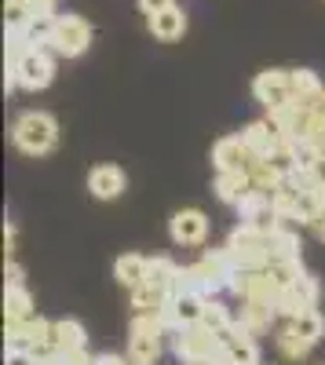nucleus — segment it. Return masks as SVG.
I'll return each instance as SVG.
<instances>
[{
  "label": "nucleus",
  "instance_id": "18",
  "mask_svg": "<svg viewBox=\"0 0 325 365\" xmlns=\"http://www.w3.org/2000/svg\"><path fill=\"white\" fill-rule=\"evenodd\" d=\"M150 34L158 41H180L187 34V11L175 4V8H168L161 15H150Z\"/></svg>",
  "mask_w": 325,
  "mask_h": 365
},
{
  "label": "nucleus",
  "instance_id": "12",
  "mask_svg": "<svg viewBox=\"0 0 325 365\" xmlns=\"http://www.w3.org/2000/svg\"><path fill=\"white\" fill-rule=\"evenodd\" d=\"M318 292H321L318 278L314 274H304L300 282H292L289 289L278 292V303H274L278 318H296L304 307H318Z\"/></svg>",
  "mask_w": 325,
  "mask_h": 365
},
{
  "label": "nucleus",
  "instance_id": "23",
  "mask_svg": "<svg viewBox=\"0 0 325 365\" xmlns=\"http://www.w3.org/2000/svg\"><path fill=\"white\" fill-rule=\"evenodd\" d=\"M274 344H278V351H282V358H289V361H304L307 354H311V344L300 336L292 325H285V329H278V336H274Z\"/></svg>",
  "mask_w": 325,
  "mask_h": 365
},
{
  "label": "nucleus",
  "instance_id": "9",
  "mask_svg": "<svg viewBox=\"0 0 325 365\" xmlns=\"http://www.w3.org/2000/svg\"><path fill=\"white\" fill-rule=\"evenodd\" d=\"M48 336H51V322H44L41 314L26 318V322H8V325H4V344H8V351H29L33 358H37V351L48 344Z\"/></svg>",
  "mask_w": 325,
  "mask_h": 365
},
{
  "label": "nucleus",
  "instance_id": "33",
  "mask_svg": "<svg viewBox=\"0 0 325 365\" xmlns=\"http://www.w3.org/2000/svg\"><path fill=\"white\" fill-rule=\"evenodd\" d=\"M26 4L33 8L37 15H41V11H55V4H58V0H26Z\"/></svg>",
  "mask_w": 325,
  "mask_h": 365
},
{
  "label": "nucleus",
  "instance_id": "30",
  "mask_svg": "<svg viewBox=\"0 0 325 365\" xmlns=\"http://www.w3.org/2000/svg\"><path fill=\"white\" fill-rule=\"evenodd\" d=\"M311 187H325V154L314 161V168H311Z\"/></svg>",
  "mask_w": 325,
  "mask_h": 365
},
{
  "label": "nucleus",
  "instance_id": "2",
  "mask_svg": "<svg viewBox=\"0 0 325 365\" xmlns=\"http://www.w3.org/2000/svg\"><path fill=\"white\" fill-rule=\"evenodd\" d=\"M172 351L183 365H223V336L205 325L180 329L172 336Z\"/></svg>",
  "mask_w": 325,
  "mask_h": 365
},
{
  "label": "nucleus",
  "instance_id": "15",
  "mask_svg": "<svg viewBox=\"0 0 325 365\" xmlns=\"http://www.w3.org/2000/svg\"><path fill=\"white\" fill-rule=\"evenodd\" d=\"M146 274H150V259L139 256V252H125V256H117V263H113L117 285H125L128 292H135L139 285H146Z\"/></svg>",
  "mask_w": 325,
  "mask_h": 365
},
{
  "label": "nucleus",
  "instance_id": "4",
  "mask_svg": "<svg viewBox=\"0 0 325 365\" xmlns=\"http://www.w3.org/2000/svg\"><path fill=\"white\" fill-rule=\"evenodd\" d=\"M223 249H227L234 270H267V263H271V237L256 234L252 227H234Z\"/></svg>",
  "mask_w": 325,
  "mask_h": 365
},
{
  "label": "nucleus",
  "instance_id": "34",
  "mask_svg": "<svg viewBox=\"0 0 325 365\" xmlns=\"http://www.w3.org/2000/svg\"><path fill=\"white\" fill-rule=\"evenodd\" d=\"M96 365H132V361H125L121 354H99V358H96Z\"/></svg>",
  "mask_w": 325,
  "mask_h": 365
},
{
  "label": "nucleus",
  "instance_id": "29",
  "mask_svg": "<svg viewBox=\"0 0 325 365\" xmlns=\"http://www.w3.org/2000/svg\"><path fill=\"white\" fill-rule=\"evenodd\" d=\"M307 227H311V234H314V237L321 241V245H325V208H318V216H314Z\"/></svg>",
  "mask_w": 325,
  "mask_h": 365
},
{
  "label": "nucleus",
  "instance_id": "16",
  "mask_svg": "<svg viewBox=\"0 0 325 365\" xmlns=\"http://www.w3.org/2000/svg\"><path fill=\"white\" fill-rule=\"evenodd\" d=\"M252 175L249 172H216V197L223 205H234L238 208L249 194H252Z\"/></svg>",
  "mask_w": 325,
  "mask_h": 365
},
{
  "label": "nucleus",
  "instance_id": "3",
  "mask_svg": "<svg viewBox=\"0 0 325 365\" xmlns=\"http://www.w3.org/2000/svg\"><path fill=\"white\" fill-rule=\"evenodd\" d=\"M165 322L158 314H135L128 325V361L132 365H154L165 347Z\"/></svg>",
  "mask_w": 325,
  "mask_h": 365
},
{
  "label": "nucleus",
  "instance_id": "8",
  "mask_svg": "<svg viewBox=\"0 0 325 365\" xmlns=\"http://www.w3.org/2000/svg\"><path fill=\"white\" fill-rule=\"evenodd\" d=\"M84 347H88L84 325L73 322V318H58V322H51V336L37 351V361H48V358H58V354H73V351H84Z\"/></svg>",
  "mask_w": 325,
  "mask_h": 365
},
{
  "label": "nucleus",
  "instance_id": "19",
  "mask_svg": "<svg viewBox=\"0 0 325 365\" xmlns=\"http://www.w3.org/2000/svg\"><path fill=\"white\" fill-rule=\"evenodd\" d=\"M33 296H29L26 285H8L4 289V325L8 322H26V318H33Z\"/></svg>",
  "mask_w": 325,
  "mask_h": 365
},
{
  "label": "nucleus",
  "instance_id": "25",
  "mask_svg": "<svg viewBox=\"0 0 325 365\" xmlns=\"http://www.w3.org/2000/svg\"><path fill=\"white\" fill-rule=\"evenodd\" d=\"M321 91H325V84L318 81L314 70H292V96H296V103H311Z\"/></svg>",
  "mask_w": 325,
  "mask_h": 365
},
{
  "label": "nucleus",
  "instance_id": "31",
  "mask_svg": "<svg viewBox=\"0 0 325 365\" xmlns=\"http://www.w3.org/2000/svg\"><path fill=\"white\" fill-rule=\"evenodd\" d=\"M4 274H8V285H22V267L15 259H8V270Z\"/></svg>",
  "mask_w": 325,
  "mask_h": 365
},
{
  "label": "nucleus",
  "instance_id": "24",
  "mask_svg": "<svg viewBox=\"0 0 325 365\" xmlns=\"http://www.w3.org/2000/svg\"><path fill=\"white\" fill-rule=\"evenodd\" d=\"M300 234L292 230L289 223L278 230V234H271V259H300Z\"/></svg>",
  "mask_w": 325,
  "mask_h": 365
},
{
  "label": "nucleus",
  "instance_id": "10",
  "mask_svg": "<svg viewBox=\"0 0 325 365\" xmlns=\"http://www.w3.org/2000/svg\"><path fill=\"white\" fill-rule=\"evenodd\" d=\"M168 237L183 249H197L209 241V216L201 208H180L175 216L168 220Z\"/></svg>",
  "mask_w": 325,
  "mask_h": 365
},
{
  "label": "nucleus",
  "instance_id": "1",
  "mask_svg": "<svg viewBox=\"0 0 325 365\" xmlns=\"http://www.w3.org/2000/svg\"><path fill=\"white\" fill-rule=\"evenodd\" d=\"M11 143L22 150L26 158H44L58 146V125L55 117L44 113V110H26L15 117L11 125Z\"/></svg>",
  "mask_w": 325,
  "mask_h": 365
},
{
  "label": "nucleus",
  "instance_id": "13",
  "mask_svg": "<svg viewBox=\"0 0 325 365\" xmlns=\"http://www.w3.org/2000/svg\"><path fill=\"white\" fill-rule=\"evenodd\" d=\"M212 165H216V172H249L256 165V158L242 135H223L212 146Z\"/></svg>",
  "mask_w": 325,
  "mask_h": 365
},
{
  "label": "nucleus",
  "instance_id": "6",
  "mask_svg": "<svg viewBox=\"0 0 325 365\" xmlns=\"http://www.w3.org/2000/svg\"><path fill=\"white\" fill-rule=\"evenodd\" d=\"M252 96L267 113H278V110L292 106L296 103V96H292V70H263V73H256Z\"/></svg>",
  "mask_w": 325,
  "mask_h": 365
},
{
  "label": "nucleus",
  "instance_id": "32",
  "mask_svg": "<svg viewBox=\"0 0 325 365\" xmlns=\"http://www.w3.org/2000/svg\"><path fill=\"white\" fill-rule=\"evenodd\" d=\"M4 252H8V259L15 256V227L11 223H4Z\"/></svg>",
  "mask_w": 325,
  "mask_h": 365
},
{
  "label": "nucleus",
  "instance_id": "35",
  "mask_svg": "<svg viewBox=\"0 0 325 365\" xmlns=\"http://www.w3.org/2000/svg\"><path fill=\"white\" fill-rule=\"evenodd\" d=\"M259 365H271V361H259Z\"/></svg>",
  "mask_w": 325,
  "mask_h": 365
},
{
  "label": "nucleus",
  "instance_id": "7",
  "mask_svg": "<svg viewBox=\"0 0 325 365\" xmlns=\"http://www.w3.org/2000/svg\"><path fill=\"white\" fill-rule=\"evenodd\" d=\"M92 44V22L81 15H58L55 22V37H51V51H58L63 58H77Z\"/></svg>",
  "mask_w": 325,
  "mask_h": 365
},
{
  "label": "nucleus",
  "instance_id": "27",
  "mask_svg": "<svg viewBox=\"0 0 325 365\" xmlns=\"http://www.w3.org/2000/svg\"><path fill=\"white\" fill-rule=\"evenodd\" d=\"M139 4V11L150 19V15H161V11H168V8H175V0H135Z\"/></svg>",
  "mask_w": 325,
  "mask_h": 365
},
{
  "label": "nucleus",
  "instance_id": "5",
  "mask_svg": "<svg viewBox=\"0 0 325 365\" xmlns=\"http://www.w3.org/2000/svg\"><path fill=\"white\" fill-rule=\"evenodd\" d=\"M55 77V58L48 55V48H29L22 58H19V66L8 70V91L22 88V91H41L48 88Z\"/></svg>",
  "mask_w": 325,
  "mask_h": 365
},
{
  "label": "nucleus",
  "instance_id": "28",
  "mask_svg": "<svg viewBox=\"0 0 325 365\" xmlns=\"http://www.w3.org/2000/svg\"><path fill=\"white\" fill-rule=\"evenodd\" d=\"M4 365H41L29 351H8V358H4Z\"/></svg>",
  "mask_w": 325,
  "mask_h": 365
},
{
  "label": "nucleus",
  "instance_id": "21",
  "mask_svg": "<svg viewBox=\"0 0 325 365\" xmlns=\"http://www.w3.org/2000/svg\"><path fill=\"white\" fill-rule=\"evenodd\" d=\"M289 325L296 329V332H300V336H304L311 347H314V344L325 336V314H321L318 307H304L296 318H289Z\"/></svg>",
  "mask_w": 325,
  "mask_h": 365
},
{
  "label": "nucleus",
  "instance_id": "11",
  "mask_svg": "<svg viewBox=\"0 0 325 365\" xmlns=\"http://www.w3.org/2000/svg\"><path fill=\"white\" fill-rule=\"evenodd\" d=\"M242 139H245V146L252 150V158H256V161L274 158L278 150L289 143L285 132L278 128V120H274V117H263V120H252V125H245Z\"/></svg>",
  "mask_w": 325,
  "mask_h": 365
},
{
  "label": "nucleus",
  "instance_id": "22",
  "mask_svg": "<svg viewBox=\"0 0 325 365\" xmlns=\"http://www.w3.org/2000/svg\"><path fill=\"white\" fill-rule=\"evenodd\" d=\"M132 296V311L135 314H161L165 307H168V292H161V289H154V285H139L135 292H128Z\"/></svg>",
  "mask_w": 325,
  "mask_h": 365
},
{
  "label": "nucleus",
  "instance_id": "20",
  "mask_svg": "<svg viewBox=\"0 0 325 365\" xmlns=\"http://www.w3.org/2000/svg\"><path fill=\"white\" fill-rule=\"evenodd\" d=\"M55 22H58V15H51V11H41V15H33V22L26 26L22 41H26L29 48H51V37H55Z\"/></svg>",
  "mask_w": 325,
  "mask_h": 365
},
{
  "label": "nucleus",
  "instance_id": "14",
  "mask_svg": "<svg viewBox=\"0 0 325 365\" xmlns=\"http://www.w3.org/2000/svg\"><path fill=\"white\" fill-rule=\"evenodd\" d=\"M125 187H128V179H125V172L117 168V165H96L92 172H88V194L99 197V201L121 197Z\"/></svg>",
  "mask_w": 325,
  "mask_h": 365
},
{
  "label": "nucleus",
  "instance_id": "17",
  "mask_svg": "<svg viewBox=\"0 0 325 365\" xmlns=\"http://www.w3.org/2000/svg\"><path fill=\"white\" fill-rule=\"evenodd\" d=\"M259 344L256 336H245V332H230L223 340V365H259Z\"/></svg>",
  "mask_w": 325,
  "mask_h": 365
},
{
  "label": "nucleus",
  "instance_id": "26",
  "mask_svg": "<svg viewBox=\"0 0 325 365\" xmlns=\"http://www.w3.org/2000/svg\"><path fill=\"white\" fill-rule=\"evenodd\" d=\"M33 8L26 4V0H8L4 4V29L8 34H26V26L33 22Z\"/></svg>",
  "mask_w": 325,
  "mask_h": 365
}]
</instances>
